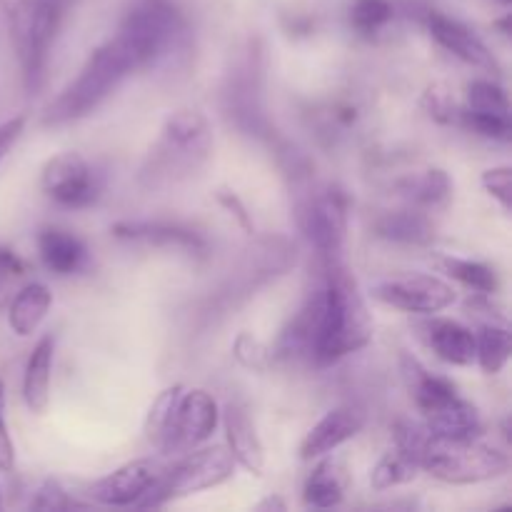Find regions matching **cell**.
<instances>
[{"instance_id": "obj_40", "label": "cell", "mask_w": 512, "mask_h": 512, "mask_svg": "<svg viewBox=\"0 0 512 512\" xmlns=\"http://www.w3.org/2000/svg\"><path fill=\"white\" fill-rule=\"evenodd\" d=\"M220 203L228 205L230 210L235 208V218H238L240 223H243V228H245V230H253V223H250L248 213H245V208H243V205H240V200L235 198L233 193H220Z\"/></svg>"}, {"instance_id": "obj_14", "label": "cell", "mask_w": 512, "mask_h": 512, "mask_svg": "<svg viewBox=\"0 0 512 512\" xmlns=\"http://www.w3.org/2000/svg\"><path fill=\"white\" fill-rule=\"evenodd\" d=\"M363 425L365 415L360 413L358 408H353V405L333 408L305 433L303 443H300V458L315 460L323 458V455H330L333 450H338L340 445L353 440L355 435L363 430Z\"/></svg>"}, {"instance_id": "obj_23", "label": "cell", "mask_w": 512, "mask_h": 512, "mask_svg": "<svg viewBox=\"0 0 512 512\" xmlns=\"http://www.w3.org/2000/svg\"><path fill=\"white\" fill-rule=\"evenodd\" d=\"M50 305H53V293H50L48 285L43 283H28L25 288H20L18 293L10 298L8 305V325L18 338H28L35 330L40 328V323L45 320V315L50 313Z\"/></svg>"}, {"instance_id": "obj_24", "label": "cell", "mask_w": 512, "mask_h": 512, "mask_svg": "<svg viewBox=\"0 0 512 512\" xmlns=\"http://www.w3.org/2000/svg\"><path fill=\"white\" fill-rule=\"evenodd\" d=\"M345 498V468L340 460L328 458L313 468L303 483V500L308 508L328 510L343 503Z\"/></svg>"}, {"instance_id": "obj_34", "label": "cell", "mask_w": 512, "mask_h": 512, "mask_svg": "<svg viewBox=\"0 0 512 512\" xmlns=\"http://www.w3.org/2000/svg\"><path fill=\"white\" fill-rule=\"evenodd\" d=\"M30 508L33 510H48V512H60V510H73V508H88L85 503H78L75 498H70L60 483L55 480H45L35 495L30 498Z\"/></svg>"}, {"instance_id": "obj_33", "label": "cell", "mask_w": 512, "mask_h": 512, "mask_svg": "<svg viewBox=\"0 0 512 512\" xmlns=\"http://www.w3.org/2000/svg\"><path fill=\"white\" fill-rule=\"evenodd\" d=\"M420 105H423L425 113H428L433 120H438V123L458 125L460 108H458V103H455L453 93H450L445 85H440V83L430 85V88L423 93Z\"/></svg>"}, {"instance_id": "obj_19", "label": "cell", "mask_w": 512, "mask_h": 512, "mask_svg": "<svg viewBox=\"0 0 512 512\" xmlns=\"http://www.w3.org/2000/svg\"><path fill=\"white\" fill-rule=\"evenodd\" d=\"M420 415H423V425L430 433L448 435V438H478L480 428H483L478 408L460 398V393Z\"/></svg>"}, {"instance_id": "obj_1", "label": "cell", "mask_w": 512, "mask_h": 512, "mask_svg": "<svg viewBox=\"0 0 512 512\" xmlns=\"http://www.w3.org/2000/svg\"><path fill=\"white\" fill-rule=\"evenodd\" d=\"M320 283V323L315 340L313 363L333 365L345 355L358 353L373 340V318L353 275L343 263H323Z\"/></svg>"}, {"instance_id": "obj_28", "label": "cell", "mask_w": 512, "mask_h": 512, "mask_svg": "<svg viewBox=\"0 0 512 512\" xmlns=\"http://www.w3.org/2000/svg\"><path fill=\"white\" fill-rule=\"evenodd\" d=\"M512 353L510 333L505 325H485L475 335V360L480 363L485 375H498L508 365Z\"/></svg>"}, {"instance_id": "obj_18", "label": "cell", "mask_w": 512, "mask_h": 512, "mask_svg": "<svg viewBox=\"0 0 512 512\" xmlns=\"http://www.w3.org/2000/svg\"><path fill=\"white\" fill-rule=\"evenodd\" d=\"M420 330H423L428 348L440 360L458 365V368H468L475 363V333L463 323L448 318H430L420 325Z\"/></svg>"}, {"instance_id": "obj_26", "label": "cell", "mask_w": 512, "mask_h": 512, "mask_svg": "<svg viewBox=\"0 0 512 512\" xmlns=\"http://www.w3.org/2000/svg\"><path fill=\"white\" fill-rule=\"evenodd\" d=\"M435 265H438L448 278L458 280L460 285L473 290L475 295H495L500 288V278L498 273H495L493 265L480 263V260L440 255V258L435 260Z\"/></svg>"}, {"instance_id": "obj_15", "label": "cell", "mask_w": 512, "mask_h": 512, "mask_svg": "<svg viewBox=\"0 0 512 512\" xmlns=\"http://www.w3.org/2000/svg\"><path fill=\"white\" fill-rule=\"evenodd\" d=\"M113 235L118 240H128V243H143L153 245V248H168L178 250V253L190 255V258H203L208 253V240L195 230L183 228V225L170 223H115Z\"/></svg>"}, {"instance_id": "obj_10", "label": "cell", "mask_w": 512, "mask_h": 512, "mask_svg": "<svg viewBox=\"0 0 512 512\" xmlns=\"http://www.w3.org/2000/svg\"><path fill=\"white\" fill-rule=\"evenodd\" d=\"M40 188L63 208H88L98 200L100 180L80 153H60L45 163Z\"/></svg>"}, {"instance_id": "obj_31", "label": "cell", "mask_w": 512, "mask_h": 512, "mask_svg": "<svg viewBox=\"0 0 512 512\" xmlns=\"http://www.w3.org/2000/svg\"><path fill=\"white\" fill-rule=\"evenodd\" d=\"M393 5L388 0H355L350 8V25L360 35H373L393 20Z\"/></svg>"}, {"instance_id": "obj_35", "label": "cell", "mask_w": 512, "mask_h": 512, "mask_svg": "<svg viewBox=\"0 0 512 512\" xmlns=\"http://www.w3.org/2000/svg\"><path fill=\"white\" fill-rule=\"evenodd\" d=\"M25 275V263L10 248L0 245V308L8 303L13 283H18Z\"/></svg>"}, {"instance_id": "obj_16", "label": "cell", "mask_w": 512, "mask_h": 512, "mask_svg": "<svg viewBox=\"0 0 512 512\" xmlns=\"http://www.w3.org/2000/svg\"><path fill=\"white\" fill-rule=\"evenodd\" d=\"M320 323V285L308 295L303 308L293 315L288 325L280 333L278 343L273 348V358L293 363V360H310L313 363L315 340H318Z\"/></svg>"}, {"instance_id": "obj_39", "label": "cell", "mask_w": 512, "mask_h": 512, "mask_svg": "<svg viewBox=\"0 0 512 512\" xmlns=\"http://www.w3.org/2000/svg\"><path fill=\"white\" fill-rule=\"evenodd\" d=\"M25 130V118L23 115H15V118L5 120V123H0V163H3L5 155L10 153V148H13L15 143L20 140V135H23Z\"/></svg>"}, {"instance_id": "obj_42", "label": "cell", "mask_w": 512, "mask_h": 512, "mask_svg": "<svg viewBox=\"0 0 512 512\" xmlns=\"http://www.w3.org/2000/svg\"><path fill=\"white\" fill-rule=\"evenodd\" d=\"M0 505H3V493H0Z\"/></svg>"}, {"instance_id": "obj_36", "label": "cell", "mask_w": 512, "mask_h": 512, "mask_svg": "<svg viewBox=\"0 0 512 512\" xmlns=\"http://www.w3.org/2000/svg\"><path fill=\"white\" fill-rule=\"evenodd\" d=\"M483 185L500 205H503L505 213H510L512 208V173L508 165L503 168H490L483 173Z\"/></svg>"}, {"instance_id": "obj_22", "label": "cell", "mask_w": 512, "mask_h": 512, "mask_svg": "<svg viewBox=\"0 0 512 512\" xmlns=\"http://www.w3.org/2000/svg\"><path fill=\"white\" fill-rule=\"evenodd\" d=\"M398 193L418 210H435L445 208L453 198V180L445 170L428 168L420 173L405 175L403 180L395 183Z\"/></svg>"}, {"instance_id": "obj_7", "label": "cell", "mask_w": 512, "mask_h": 512, "mask_svg": "<svg viewBox=\"0 0 512 512\" xmlns=\"http://www.w3.org/2000/svg\"><path fill=\"white\" fill-rule=\"evenodd\" d=\"M185 20L178 10L165 0H143L135 5L120 23L118 35H123L138 53L145 68H153L183 45Z\"/></svg>"}, {"instance_id": "obj_32", "label": "cell", "mask_w": 512, "mask_h": 512, "mask_svg": "<svg viewBox=\"0 0 512 512\" xmlns=\"http://www.w3.org/2000/svg\"><path fill=\"white\" fill-rule=\"evenodd\" d=\"M458 125H463L465 130L475 135H483L490 140H503L508 143L512 133L510 118H498V115H485V113H470V110L460 108Z\"/></svg>"}, {"instance_id": "obj_4", "label": "cell", "mask_w": 512, "mask_h": 512, "mask_svg": "<svg viewBox=\"0 0 512 512\" xmlns=\"http://www.w3.org/2000/svg\"><path fill=\"white\" fill-rule=\"evenodd\" d=\"M420 470L448 485H478L500 478L510 470V458L478 438H448L425 428L418 445Z\"/></svg>"}, {"instance_id": "obj_17", "label": "cell", "mask_w": 512, "mask_h": 512, "mask_svg": "<svg viewBox=\"0 0 512 512\" xmlns=\"http://www.w3.org/2000/svg\"><path fill=\"white\" fill-rule=\"evenodd\" d=\"M223 425L225 438H228L225 448L233 455L235 465H243L253 475H263L265 448L260 443V435L250 420L248 410L238 403H228L223 410Z\"/></svg>"}, {"instance_id": "obj_37", "label": "cell", "mask_w": 512, "mask_h": 512, "mask_svg": "<svg viewBox=\"0 0 512 512\" xmlns=\"http://www.w3.org/2000/svg\"><path fill=\"white\" fill-rule=\"evenodd\" d=\"M15 468V445L5 423V385L0 380V470L10 473Z\"/></svg>"}, {"instance_id": "obj_29", "label": "cell", "mask_w": 512, "mask_h": 512, "mask_svg": "<svg viewBox=\"0 0 512 512\" xmlns=\"http://www.w3.org/2000/svg\"><path fill=\"white\" fill-rule=\"evenodd\" d=\"M465 110L470 113L498 115V118H510V100L503 85L493 78H478L468 83L465 93Z\"/></svg>"}, {"instance_id": "obj_8", "label": "cell", "mask_w": 512, "mask_h": 512, "mask_svg": "<svg viewBox=\"0 0 512 512\" xmlns=\"http://www.w3.org/2000/svg\"><path fill=\"white\" fill-rule=\"evenodd\" d=\"M218 403L210 393L205 390H188L180 393L178 403H175L173 420L165 433L160 453L163 455H183L190 450L200 448L205 440L218 428Z\"/></svg>"}, {"instance_id": "obj_5", "label": "cell", "mask_w": 512, "mask_h": 512, "mask_svg": "<svg viewBox=\"0 0 512 512\" xmlns=\"http://www.w3.org/2000/svg\"><path fill=\"white\" fill-rule=\"evenodd\" d=\"M68 8L65 0H15L10 8V38L28 95H35L43 85L50 50Z\"/></svg>"}, {"instance_id": "obj_38", "label": "cell", "mask_w": 512, "mask_h": 512, "mask_svg": "<svg viewBox=\"0 0 512 512\" xmlns=\"http://www.w3.org/2000/svg\"><path fill=\"white\" fill-rule=\"evenodd\" d=\"M235 358L243 365H248V368H263L268 353H265V348L258 340H253L250 335H240L238 343H235Z\"/></svg>"}, {"instance_id": "obj_2", "label": "cell", "mask_w": 512, "mask_h": 512, "mask_svg": "<svg viewBox=\"0 0 512 512\" xmlns=\"http://www.w3.org/2000/svg\"><path fill=\"white\" fill-rule=\"evenodd\" d=\"M138 70H143L138 53L123 35L115 33L108 43H103L90 53L78 78L48 105L43 123L63 125L85 118L100 103H105L128 75L138 73Z\"/></svg>"}, {"instance_id": "obj_12", "label": "cell", "mask_w": 512, "mask_h": 512, "mask_svg": "<svg viewBox=\"0 0 512 512\" xmlns=\"http://www.w3.org/2000/svg\"><path fill=\"white\" fill-rule=\"evenodd\" d=\"M165 468L153 458L130 460L120 465L118 470L108 473L105 478L90 483L88 495L100 505H113V508H128V505H140L145 495L158 485L163 478Z\"/></svg>"}, {"instance_id": "obj_11", "label": "cell", "mask_w": 512, "mask_h": 512, "mask_svg": "<svg viewBox=\"0 0 512 512\" xmlns=\"http://www.w3.org/2000/svg\"><path fill=\"white\" fill-rule=\"evenodd\" d=\"M380 303L403 313L435 315L455 303V288L438 275H400L388 278L373 288Z\"/></svg>"}, {"instance_id": "obj_20", "label": "cell", "mask_w": 512, "mask_h": 512, "mask_svg": "<svg viewBox=\"0 0 512 512\" xmlns=\"http://www.w3.org/2000/svg\"><path fill=\"white\" fill-rule=\"evenodd\" d=\"M55 338L43 335L30 353L23 373V398L30 413L43 415L50 405V378H53Z\"/></svg>"}, {"instance_id": "obj_13", "label": "cell", "mask_w": 512, "mask_h": 512, "mask_svg": "<svg viewBox=\"0 0 512 512\" xmlns=\"http://www.w3.org/2000/svg\"><path fill=\"white\" fill-rule=\"evenodd\" d=\"M428 30L448 53L455 55V58L473 65V68L483 70V73L493 75V78L500 75L498 58H495L493 50L488 48V43H485L473 28H468V25L460 23V20L450 18V15L440 13V10H430Z\"/></svg>"}, {"instance_id": "obj_21", "label": "cell", "mask_w": 512, "mask_h": 512, "mask_svg": "<svg viewBox=\"0 0 512 512\" xmlns=\"http://www.w3.org/2000/svg\"><path fill=\"white\" fill-rule=\"evenodd\" d=\"M38 253L45 268L55 275H73L88 260L83 240L60 228H45L38 233Z\"/></svg>"}, {"instance_id": "obj_30", "label": "cell", "mask_w": 512, "mask_h": 512, "mask_svg": "<svg viewBox=\"0 0 512 512\" xmlns=\"http://www.w3.org/2000/svg\"><path fill=\"white\" fill-rule=\"evenodd\" d=\"M180 393H183V385H173V388L163 390V393L155 398V403L150 405V413L148 418H145V435H148L150 445H155L158 450L170 428V420H173V410Z\"/></svg>"}, {"instance_id": "obj_27", "label": "cell", "mask_w": 512, "mask_h": 512, "mask_svg": "<svg viewBox=\"0 0 512 512\" xmlns=\"http://www.w3.org/2000/svg\"><path fill=\"white\" fill-rule=\"evenodd\" d=\"M418 473V460L410 453H405V450L395 448L390 450L388 455H383V458L375 463V468L370 470V488H373L375 493H385V490L398 488V485L413 483V480L418 478Z\"/></svg>"}, {"instance_id": "obj_3", "label": "cell", "mask_w": 512, "mask_h": 512, "mask_svg": "<svg viewBox=\"0 0 512 512\" xmlns=\"http://www.w3.org/2000/svg\"><path fill=\"white\" fill-rule=\"evenodd\" d=\"M213 150V130L200 110H175L165 120L158 143L150 150L140 183L163 185L195 173Z\"/></svg>"}, {"instance_id": "obj_6", "label": "cell", "mask_w": 512, "mask_h": 512, "mask_svg": "<svg viewBox=\"0 0 512 512\" xmlns=\"http://www.w3.org/2000/svg\"><path fill=\"white\" fill-rule=\"evenodd\" d=\"M235 460L225 445L213 448H195L180 455L173 468H165L163 478L153 490L145 495L138 508H160L170 500L188 498V495L203 493V490L218 488L225 480L233 478Z\"/></svg>"}, {"instance_id": "obj_9", "label": "cell", "mask_w": 512, "mask_h": 512, "mask_svg": "<svg viewBox=\"0 0 512 512\" xmlns=\"http://www.w3.org/2000/svg\"><path fill=\"white\" fill-rule=\"evenodd\" d=\"M300 223L323 263H338L348 233V198L343 190L325 188L313 195L303 208Z\"/></svg>"}, {"instance_id": "obj_41", "label": "cell", "mask_w": 512, "mask_h": 512, "mask_svg": "<svg viewBox=\"0 0 512 512\" xmlns=\"http://www.w3.org/2000/svg\"><path fill=\"white\" fill-rule=\"evenodd\" d=\"M258 510H285V503L280 498H268L258 505Z\"/></svg>"}, {"instance_id": "obj_25", "label": "cell", "mask_w": 512, "mask_h": 512, "mask_svg": "<svg viewBox=\"0 0 512 512\" xmlns=\"http://www.w3.org/2000/svg\"><path fill=\"white\" fill-rule=\"evenodd\" d=\"M375 233L390 243L405 245H425L435 238V228L423 210H398V213H385L375 220Z\"/></svg>"}, {"instance_id": "obj_43", "label": "cell", "mask_w": 512, "mask_h": 512, "mask_svg": "<svg viewBox=\"0 0 512 512\" xmlns=\"http://www.w3.org/2000/svg\"><path fill=\"white\" fill-rule=\"evenodd\" d=\"M500 3H510V0H500Z\"/></svg>"}]
</instances>
